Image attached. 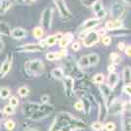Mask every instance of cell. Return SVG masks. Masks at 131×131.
Wrapping results in <instances>:
<instances>
[{"instance_id":"cell-48","label":"cell","mask_w":131,"mask_h":131,"mask_svg":"<svg viewBox=\"0 0 131 131\" xmlns=\"http://www.w3.org/2000/svg\"><path fill=\"white\" fill-rule=\"evenodd\" d=\"M49 99H50V97L48 95H42V96L40 97V100H41V103H42V104H48Z\"/></svg>"},{"instance_id":"cell-3","label":"cell","mask_w":131,"mask_h":131,"mask_svg":"<svg viewBox=\"0 0 131 131\" xmlns=\"http://www.w3.org/2000/svg\"><path fill=\"white\" fill-rule=\"evenodd\" d=\"M24 66L27 73L33 77H38L40 73H42L44 71V64L40 59L27 61Z\"/></svg>"},{"instance_id":"cell-30","label":"cell","mask_w":131,"mask_h":131,"mask_svg":"<svg viewBox=\"0 0 131 131\" xmlns=\"http://www.w3.org/2000/svg\"><path fill=\"white\" fill-rule=\"evenodd\" d=\"M110 60L112 61V64H114V65H118L121 63V56H120L118 53H116V52H112L111 54H110Z\"/></svg>"},{"instance_id":"cell-4","label":"cell","mask_w":131,"mask_h":131,"mask_svg":"<svg viewBox=\"0 0 131 131\" xmlns=\"http://www.w3.org/2000/svg\"><path fill=\"white\" fill-rule=\"evenodd\" d=\"M126 6L121 0H115L111 5L110 15L113 19H119L122 20V18L125 17Z\"/></svg>"},{"instance_id":"cell-15","label":"cell","mask_w":131,"mask_h":131,"mask_svg":"<svg viewBox=\"0 0 131 131\" xmlns=\"http://www.w3.org/2000/svg\"><path fill=\"white\" fill-rule=\"evenodd\" d=\"M109 115V110H108V105L106 104L104 100L100 101L98 103V120L101 122H104L107 119Z\"/></svg>"},{"instance_id":"cell-23","label":"cell","mask_w":131,"mask_h":131,"mask_svg":"<svg viewBox=\"0 0 131 131\" xmlns=\"http://www.w3.org/2000/svg\"><path fill=\"white\" fill-rule=\"evenodd\" d=\"M122 80L124 85L131 84V67L126 66L122 70Z\"/></svg>"},{"instance_id":"cell-42","label":"cell","mask_w":131,"mask_h":131,"mask_svg":"<svg viewBox=\"0 0 131 131\" xmlns=\"http://www.w3.org/2000/svg\"><path fill=\"white\" fill-rule=\"evenodd\" d=\"M3 113L5 115H13L15 113V108L11 107L10 105H7V106L4 107V109H3Z\"/></svg>"},{"instance_id":"cell-27","label":"cell","mask_w":131,"mask_h":131,"mask_svg":"<svg viewBox=\"0 0 131 131\" xmlns=\"http://www.w3.org/2000/svg\"><path fill=\"white\" fill-rule=\"evenodd\" d=\"M111 32H112V35H114V36L121 37V36H125V35H127V34H130L131 30L130 29H128V28L121 27V28H118V29L113 30V31H111Z\"/></svg>"},{"instance_id":"cell-9","label":"cell","mask_w":131,"mask_h":131,"mask_svg":"<svg viewBox=\"0 0 131 131\" xmlns=\"http://www.w3.org/2000/svg\"><path fill=\"white\" fill-rule=\"evenodd\" d=\"M63 81V86H64V91L67 97H72L74 95V79L71 75H65L62 79Z\"/></svg>"},{"instance_id":"cell-28","label":"cell","mask_w":131,"mask_h":131,"mask_svg":"<svg viewBox=\"0 0 131 131\" xmlns=\"http://www.w3.org/2000/svg\"><path fill=\"white\" fill-rule=\"evenodd\" d=\"M77 66H78L79 69H86V68L91 67L89 61H88L87 55H84V56H82V57H80L78 59V61H77Z\"/></svg>"},{"instance_id":"cell-39","label":"cell","mask_w":131,"mask_h":131,"mask_svg":"<svg viewBox=\"0 0 131 131\" xmlns=\"http://www.w3.org/2000/svg\"><path fill=\"white\" fill-rule=\"evenodd\" d=\"M101 41H102V44L105 45V46H110L111 43H112V36L106 34V35L101 37Z\"/></svg>"},{"instance_id":"cell-43","label":"cell","mask_w":131,"mask_h":131,"mask_svg":"<svg viewBox=\"0 0 131 131\" xmlns=\"http://www.w3.org/2000/svg\"><path fill=\"white\" fill-rule=\"evenodd\" d=\"M79 1L82 5L85 6V7H91L95 2L100 1V0H79Z\"/></svg>"},{"instance_id":"cell-38","label":"cell","mask_w":131,"mask_h":131,"mask_svg":"<svg viewBox=\"0 0 131 131\" xmlns=\"http://www.w3.org/2000/svg\"><path fill=\"white\" fill-rule=\"evenodd\" d=\"M104 129L106 131H115V129H116V125H115V122L109 121V122H106V123L104 124Z\"/></svg>"},{"instance_id":"cell-50","label":"cell","mask_w":131,"mask_h":131,"mask_svg":"<svg viewBox=\"0 0 131 131\" xmlns=\"http://www.w3.org/2000/svg\"><path fill=\"white\" fill-rule=\"evenodd\" d=\"M124 52H125V55L127 57L131 58V45H126L125 49H124Z\"/></svg>"},{"instance_id":"cell-46","label":"cell","mask_w":131,"mask_h":131,"mask_svg":"<svg viewBox=\"0 0 131 131\" xmlns=\"http://www.w3.org/2000/svg\"><path fill=\"white\" fill-rule=\"evenodd\" d=\"M123 92L125 93L126 95H128L131 99V84H128V85H124V87H123Z\"/></svg>"},{"instance_id":"cell-21","label":"cell","mask_w":131,"mask_h":131,"mask_svg":"<svg viewBox=\"0 0 131 131\" xmlns=\"http://www.w3.org/2000/svg\"><path fill=\"white\" fill-rule=\"evenodd\" d=\"M73 38H74L73 33H71V32L65 33V34L63 35V38L59 41V45H60V47L62 48V49H66V48L68 47V45H69V44L71 43V41L73 40Z\"/></svg>"},{"instance_id":"cell-54","label":"cell","mask_w":131,"mask_h":131,"mask_svg":"<svg viewBox=\"0 0 131 131\" xmlns=\"http://www.w3.org/2000/svg\"><path fill=\"white\" fill-rule=\"evenodd\" d=\"M16 2L21 3V4H28V1L27 0H16Z\"/></svg>"},{"instance_id":"cell-44","label":"cell","mask_w":131,"mask_h":131,"mask_svg":"<svg viewBox=\"0 0 131 131\" xmlns=\"http://www.w3.org/2000/svg\"><path fill=\"white\" fill-rule=\"evenodd\" d=\"M9 105H10L11 107H13V108H16L17 106L19 105V99L17 98L16 96L11 97L10 100H9Z\"/></svg>"},{"instance_id":"cell-40","label":"cell","mask_w":131,"mask_h":131,"mask_svg":"<svg viewBox=\"0 0 131 131\" xmlns=\"http://www.w3.org/2000/svg\"><path fill=\"white\" fill-rule=\"evenodd\" d=\"M5 127L7 130H9V131L13 130V129L16 127V122L12 119L7 120V121L5 122Z\"/></svg>"},{"instance_id":"cell-7","label":"cell","mask_w":131,"mask_h":131,"mask_svg":"<svg viewBox=\"0 0 131 131\" xmlns=\"http://www.w3.org/2000/svg\"><path fill=\"white\" fill-rule=\"evenodd\" d=\"M126 103L119 99H114L110 104H108L109 114L112 115H118L123 113L125 109Z\"/></svg>"},{"instance_id":"cell-35","label":"cell","mask_w":131,"mask_h":131,"mask_svg":"<svg viewBox=\"0 0 131 131\" xmlns=\"http://www.w3.org/2000/svg\"><path fill=\"white\" fill-rule=\"evenodd\" d=\"M44 41H45L46 47H52L57 42V40L55 38V35H49V36H47L46 39H44Z\"/></svg>"},{"instance_id":"cell-34","label":"cell","mask_w":131,"mask_h":131,"mask_svg":"<svg viewBox=\"0 0 131 131\" xmlns=\"http://www.w3.org/2000/svg\"><path fill=\"white\" fill-rule=\"evenodd\" d=\"M91 8H92L93 12L95 13V14H97L99 12L101 11V10H103L104 9V5H103V2H102V0H100V1H97V2H95L92 6H91Z\"/></svg>"},{"instance_id":"cell-18","label":"cell","mask_w":131,"mask_h":131,"mask_svg":"<svg viewBox=\"0 0 131 131\" xmlns=\"http://www.w3.org/2000/svg\"><path fill=\"white\" fill-rule=\"evenodd\" d=\"M119 74L117 72H115H115H110L108 77H107V84L114 90L117 86V84L119 82Z\"/></svg>"},{"instance_id":"cell-41","label":"cell","mask_w":131,"mask_h":131,"mask_svg":"<svg viewBox=\"0 0 131 131\" xmlns=\"http://www.w3.org/2000/svg\"><path fill=\"white\" fill-rule=\"evenodd\" d=\"M73 108L77 111H78V112H84V106H83V103H82L81 100L77 101L73 105Z\"/></svg>"},{"instance_id":"cell-58","label":"cell","mask_w":131,"mask_h":131,"mask_svg":"<svg viewBox=\"0 0 131 131\" xmlns=\"http://www.w3.org/2000/svg\"><path fill=\"white\" fill-rule=\"evenodd\" d=\"M27 131H37V129H34V128H32V129H29V130Z\"/></svg>"},{"instance_id":"cell-1","label":"cell","mask_w":131,"mask_h":131,"mask_svg":"<svg viewBox=\"0 0 131 131\" xmlns=\"http://www.w3.org/2000/svg\"><path fill=\"white\" fill-rule=\"evenodd\" d=\"M85 127L86 123L84 120L77 118L69 113L61 112L56 115L49 131H75Z\"/></svg>"},{"instance_id":"cell-31","label":"cell","mask_w":131,"mask_h":131,"mask_svg":"<svg viewBox=\"0 0 131 131\" xmlns=\"http://www.w3.org/2000/svg\"><path fill=\"white\" fill-rule=\"evenodd\" d=\"M32 35L34 38L36 39H41L44 35V29L41 27H36L33 28L32 30Z\"/></svg>"},{"instance_id":"cell-12","label":"cell","mask_w":131,"mask_h":131,"mask_svg":"<svg viewBox=\"0 0 131 131\" xmlns=\"http://www.w3.org/2000/svg\"><path fill=\"white\" fill-rule=\"evenodd\" d=\"M39 103H35V102H27L23 106V115H25V117L30 118V116L39 109L40 107Z\"/></svg>"},{"instance_id":"cell-47","label":"cell","mask_w":131,"mask_h":131,"mask_svg":"<svg viewBox=\"0 0 131 131\" xmlns=\"http://www.w3.org/2000/svg\"><path fill=\"white\" fill-rule=\"evenodd\" d=\"M105 17H106V11H105V9L103 10H101V11L97 13L96 14V18H98L99 20H102V19H104Z\"/></svg>"},{"instance_id":"cell-52","label":"cell","mask_w":131,"mask_h":131,"mask_svg":"<svg viewBox=\"0 0 131 131\" xmlns=\"http://www.w3.org/2000/svg\"><path fill=\"white\" fill-rule=\"evenodd\" d=\"M108 71L110 72H115V65H114V64H112V65H110L109 67H108Z\"/></svg>"},{"instance_id":"cell-8","label":"cell","mask_w":131,"mask_h":131,"mask_svg":"<svg viewBox=\"0 0 131 131\" xmlns=\"http://www.w3.org/2000/svg\"><path fill=\"white\" fill-rule=\"evenodd\" d=\"M55 5L58 9V12L60 14L61 18L64 21H68L71 18V13L69 9V7L67 6L65 0H53Z\"/></svg>"},{"instance_id":"cell-5","label":"cell","mask_w":131,"mask_h":131,"mask_svg":"<svg viewBox=\"0 0 131 131\" xmlns=\"http://www.w3.org/2000/svg\"><path fill=\"white\" fill-rule=\"evenodd\" d=\"M54 111H55V108H54V106H52V105H49V104L40 105L39 109L30 116V119L35 120V121L44 119L45 117L49 116Z\"/></svg>"},{"instance_id":"cell-22","label":"cell","mask_w":131,"mask_h":131,"mask_svg":"<svg viewBox=\"0 0 131 131\" xmlns=\"http://www.w3.org/2000/svg\"><path fill=\"white\" fill-rule=\"evenodd\" d=\"M14 5L13 0H0V15H5Z\"/></svg>"},{"instance_id":"cell-29","label":"cell","mask_w":131,"mask_h":131,"mask_svg":"<svg viewBox=\"0 0 131 131\" xmlns=\"http://www.w3.org/2000/svg\"><path fill=\"white\" fill-rule=\"evenodd\" d=\"M88 61L90 63V66H96L100 62V56L97 53H91V54L87 55Z\"/></svg>"},{"instance_id":"cell-6","label":"cell","mask_w":131,"mask_h":131,"mask_svg":"<svg viewBox=\"0 0 131 131\" xmlns=\"http://www.w3.org/2000/svg\"><path fill=\"white\" fill-rule=\"evenodd\" d=\"M53 15H54V10L52 7H46L43 10L41 17H40V24L41 27L43 29L49 30L52 27V21H53Z\"/></svg>"},{"instance_id":"cell-56","label":"cell","mask_w":131,"mask_h":131,"mask_svg":"<svg viewBox=\"0 0 131 131\" xmlns=\"http://www.w3.org/2000/svg\"><path fill=\"white\" fill-rule=\"evenodd\" d=\"M124 4H127V5H131V0H121Z\"/></svg>"},{"instance_id":"cell-17","label":"cell","mask_w":131,"mask_h":131,"mask_svg":"<svg viewBox=\"0 0 131 131\" xmlns=\"http://www.w3.org/2000/svg\"><path fill=\"white\" fill-rule=\"evenodd\" d=\"M99 91L101 93V96H102L103 100L107 103L109 98L111 97V95H112V93H113V89L104 82V83L99 85Z\"/></svg>"},{"instance_id":"cell-10","label":"cell","mask_w":131,"mask_h":131,"mask_svg":"<svg viewBox=\"0 0 131 131\" xmlns=\"http://www.w3.org/2000/svg\"><path fill=\"white\" fill-rule=\"evenodd\" d=\"M121 115V131H131V109L125 105V109Z\"/></svg>"},{"instance_id":"cell-32","label":"cell","mask_w":131,"mask_h":131,"mask_svg":"<svg viewBox=\"0 0 131 131\" xmlns=\"http://www.w3.org/2000/svg\"><path fill=\"white\" fill-rule=\"evenodd\" d=\"M92 81L94 84H97V85H100L102 83L105 82V75L103 73H96L93 75Z\"/></svg>"},{"instance_id":"cell-36","label":"cell","mask_w":131,"mask_h":131,"mask_svg":"<svg viewBox=\"0 0 131 131\" xmlns=\"http://www.w3.org/2000/svg\"><path fill=\"white\" fill-rule=\"evenodd\" d=\"M11 94V90L8 87H1L0 88V98L1 99H7L9 98Z\"/></svg>"},{"instance_id":"cell-16","label":"cell","mask_w":131,"mask_h":131,"mask_svg":"<svg viewBox=\"0 0 131 131\" xmlns=\"http://www.w3.org/2000/svg\"><path fill=\"white\" fill-rule=\"evenodd\" d=\"M121 27H123V22L119 19H112L110 21H107L105 24V29L107 31H113Z\"/></svg>"},{"instance_id":"cell-11","label":"cell","mask_w":131,"mask_h":131,"mask_svg":"<svg viewBox=\"0 0 131 131\" xmlns=\"http://www.w3.org/2000/svg\"><path fill=\"white\" fill-rule=\"evenodd\" d=\"M100 24H101V20H99L98 18H90L86 21H84L81 26L78 27V32L92 30L93 28H95Z\"/></svg>"},{"instance_id":"cell-53","label":"cell","mask_w":131,"mask_h":131,"mask_svg":"<svg viewBox=\"0 0 131 131\" xmlns=\"http://www.w3.org/2000/svg\"><path fill=\"white\" fill-rule=\"evenodd\" d=\"M2 36H3V35H1V34H0V52H1L2 49H3V40H2L3 37H2Z\"/></svg>"},{"instance_id":"cell-14","label":"cell","mask_w":131,"mask_h":131,"mask_svg":"<svg viewBox=\"0 0 131 131\" xmlns=\"http://www.w3.org/2000/svg\"><path fill=\"white\" fill-rule=\"evenodd\" d=\"M44 49L45 48L42 47L39 43H27L16 48V50L19 52H28V53L40 52V51H43Z\"/></svg>"},{"instance_id":"cell-51","label":"cell","mask_w":131,"mask_h":131,"mask_svg":"<svg viewBox=\"0 0 131 131\" xmlns=\"http://www.w3.org/2000/svg\"><path fill=\"white\" fill-rule=\"evenodd\" d=\"M54 35H55V38H56V40H57V41H60L61 39L63 38V35H64V33L57 32L56 34H54Z\"/></svg>"},{"instance_id":"cell-13","label":"cell","mask_w":131,"mask_h":131,"mask_svg":"<svg viewBox=\"0 0 131 131\" xmlns=\"http://www.w3.org/2000/svg\"><path fill=\"white\" fill-rule=\"evenodd\" d=\"M13 54L12 53H9L7 55V57L5 58L4 62L2 63V65L0 67V79L5 77L8 72L10 71L12 68V63H13Z\"/></svg>"},{"instance_id":"cell-37","label":"cell","mask_w":131,"mask_h":131,"mask_svg":"<svg viewBox=\"0 0 131 131\" xmlns=\"http://www.w3.org/2000/svg\"><path fill=\"white\" fill-rule=\"evenodd\" d=\"M18 94L21 97H27V95L29 94V88L27 86H21L18 89Z\"/></svg>"},{"instance_id":"cell-55","label":"cell","mask_w":131,"mask_h":131,"mask_svg":"<svg viewBox=\"0 0 131 131\" xmlns=\"http://www.w3.org/2000/svg\"><path fill=\"white\" fill-rule=\"evenodd\" d=\"M4 117H5V114L2 111H0V120L4 119Z\"/></svg>"},{"instance_id":"cell-19","label":"cell","mask_w":131,"mask_h":131,"mask_svg":"<svg viewBox=\"0 0 131 131\" xmlns=\"http://www.w3.org/2000/svg\"><path fill=\"white\" fill-rule=\"evenodd\" d=\"M27 30L25 28H23V27H15V28L11 29V33H10L11 37L14 39L25 38L27 36Z\"/></svg>"},{"instance_id":"cell-25","label":"cell","mask_w":131,"mask_h":131,"mask_svg":"<svg viewBox=\"0 0 131 131\" xmlns=\"http://www.w3.org/2000/svg\"><path fill=\"white\" fill-rule=\"evenodd\" d=\"M51 75L57 80H62L65 77V72L63 71V69H61V68H55L51 71Z\"/></svg>"},{"instance_id":"cell-49","label":"cell","mask_w":131,"mask_h":131,"mask_svg":"<svg viewBox=\"0 0 131 131\" xmlns=\"http://www.w3.org/2000/svg\"><path fill=\"white\" fill-rule=\"evenodd\" d=\"M116 47H117V50H119L120 52H122V51H124V49H125L126 45L123 41H121V42H118V43H117V46H116Z\"/></svg>"},{"instance_id":"cell-24","label":"cell","mask_w":131,"mask_h":131,"mask_svg":"<svg viewBox=\"0 0 131 131\" xmlns=\"http://www.w3.org/2000/svg\"><path fill=\"white\" fill-rule=\"evenodd\" d=\"M83 103V106H84V113L86 115H89L90 112H91V108H92V104L90 102V100L88 98L87 93H84L81 96V99H80Z\"/></svg>"},{"instance_id":"cell-2","label":"cell","mask_w":131,"mask_h":131,"mask_svg":"<svg viewBox=\"0 0 131 131\" xmlns=\"http://www.w3.org/2000/svg\"><path fill=\"white\" fill-rule=\"evenodd\" d=\"M78 36H79V38H81L82 45L86 48L92 47L101 40V36L99 34L98 30H94V29L89 30V31L79 32Z\"/></svg>"},{"instance_id":"cell-45","label":"cell","mask_w":131,"mask_h":131,"mask_svg":"<svg viewBox=\"0 0 131 131\" xmlns=\"http://www.w3.org/2000/svg\"><path fill=\"white\" fill-rule=\"evenodd\" d=\"M80 48H81V44H80V42H78V41L72 42V44H71V49L73 50V51H79Z\"/></svg>"},{"instance_id":"cell-26","label":"cell","mask_w":131,"mask_h":131,"mask_svg":"<svg viewBox=\"0 0 131 131\" xmlns=\"http://www.w3.org/2000/svg\"><path fill=\"white\" fill-rule=\"evenodd\" d=\"M11 33V27L6 22H0V34L1 35H10Z\"/></svg>"},{"instance_id":"cell-57","label":"cell","mask_w":131,"mask_h":131,"mask_svg":"<svg viewBox=\"0 0 131 131\" xmlns=\"http://www.w3.org/2000/svg\"><path fill=\"white\" fill-rule=\"evenodd\" d=\"M27 1H28V4H29V3H33V2H35L36 0H27Z\"/></svg>"},{"instance_id":"cell-20","label":"cell","mask_w":131,"mask_h":131,"mask_svg":"<svg viewBox=\"0 0 131 131\" xmlns=\"http://www.w3.org/2000/svg\"><path fill=\"white\" fill-rule=\"evenodd\" d=\"M67 56H68V51L66 49H63V51L61 52H48L46 54V59L48 61H55L67 57Z\"/></svg>"},{"instance_id":"cell-33","label":"cell","mask_w":131,"mask_h":131,"mask_svg":"<svg viewBox=\"0 0 131 131\" xmlns=\"http://www.w3.org/2000/svg\"><path fill=\"white\" fill-rule=\"evenodd\" d=\"M90 127L93 131H102L104 130V123L99 121V120H96V121H93L91 123Z\"/></svg>"}]
</instances>
